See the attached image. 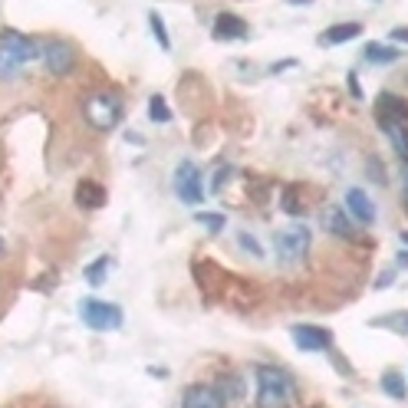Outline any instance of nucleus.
<instances>
[{"label":"nucleus","instance_id":"nucleus-1","mask_svg":"<svg viewBox=\"0 0 408 408\" xmlns=\"http://www.w3.org/2000/svg\"><path fill=\"white\" fill-rule=\"evenodd\" d=\"M257 376V408H290L293 405V378L280 366L260 362L254 366Z\"/></svg>","mask_w":408,"mask_h":408},{"label":"nucleus","instance_id":"nucleus-2","mask_svg":"<svg viewBox=\"0 0 408 408\" xmlns=\"http://www.w3.org/2000/svg\"><path fill=\"white\" fill-rule=\"evenodd\" d=\"M40 56V43L27 33H0V79H13L17 72Z\"/></svg>","mask_w":408,"mask_h":408},{"label":"nucleus","instance_id":"nucleus-3","mask_svg":"<svg viewBox=\"0 0 408 408\" xmlns=\"http://www.w3.org/2000/svg\"><path fill=\"white\" fill-rule=\"evenodd\" d=\"M82 115L96 132H109L122 122V99L115 92H92L82 102Z\"/></svg>","mask_w":408,"mask_h":408},{"label":"nucleus","instance_id":"nucleus-4","mask_svg":"<svg viewBox=\"0 0 408 408\" xmlns=\"http://www.w3.org/2000/svg\"><path fill=\"white\" fill-rule=\"evenodd\" d=\"M79 319L92 329V333H115V329H122V323H125L122 306L109 303V300H99V296L79 300Z\"/></svg>","mask_w":408,"mask_h":408},{"label":"nucleus","instance_id":"nucleus-5","mask_svg":"<svg viewBox=\"0 0 408 408\" xmlns=\"http://www.w3.org/2000/svg\"><path fill=\"white\" fill-rule=\"evenodd\" d=\"M310 244H313V237H310V227L303 224H290L283 231H274V250L283 267L300 264L310 254Z\"/></svg>","mask_w":408,"mask_h":408},{"label":"nucleus","instance_id":"nucleus-6","mask_svg":"<svg viewBox=\"0 0 408 408\" xmlns=\"http://www.w3.org/2000/svg\"><path fill=\"white\" fill-rule=\"evenodd\" d=\"M174 194H178L184 204H191V208L204 201V178L191 158H184V162L174 168Z\"/></svg>","mask_w":408,"mask_h":408},{"label":"nucleus","instance_id":"nucleus-7","mask_svg":"<svg viewBox=\"0 0 408 408\" xmlns=\"http://www.w3.org/2000/svg\"><path fill=\"white\" fill-rule=\"evenodd\" d=\"M40 56L46 63V70L53 76H70L72 66H76V53H72V43L66 40H46L40 43Z\"/></svg>","mask_w":408,"mask_h":408},{"label":"nucleus","instance_id":"nucleus-8","mask_svg":"<svg viewBox=\"0 0 408 408\" xmlns=\"http://www.w3.org/2000/svg\"><path fill=\"white\" fill-rule=\"evenodd\" d=\"M293 336V346L300 352H329L333 349V333L323 326H310V323H300V326L290 329Z\"/></svg>","mask_w":408,"mask_h":408},{"label":"nucleus","instance_id":"nucleus-9","mask_svg":"<svg viewBox=\"0 0 408 408\" xmlns=\"http://www.w3.org/2000/svg\"><path fill=\"white\" fill-rule=\"evenodd\" d=\"M343 204H346V215L356 217L359 224H366V227L376 224V204H372V198H369L362 188H349Z\"/></svg>","mask_w":408,"mask_h":408},{"label":"nucleus","instance_id":"nucleus-10","mask_svg":"<svg viewBox=\"0 0 408 408\" xmlns=\"http://www.w3.org/2000/svg\"><path fill=\"white\" fill-rule=\"evenodd\" d=\"M181 408H224V398L215 385H188L181 395Z\"/></svg>","mask_w":408,"mask_h":408},{"label":"nucleus","instance_id":"nucleus-11","mask_svg":"<svg viewBox=\"0 0 408 408\" xmlns=\"http://www.w3.org/2000/svg\"><path fill=\"white\" fill-rule=\"evenodd\" d=\"M72 198H76V204H79L82 211H96V208H102V204H106V188H102L99 181H89V178H82V181L76 184Z\"/></svg>","mask_w":408,"mask_h":408},{"label":"nucleus","instance_id":"nucleus-12","mask_svg":"<svg viewBox=\"0 0 408 408\" xmlns=\"http://www.w3.org/2000/svg\"><path fill=\"white\" fill-rule=\"evenodd\" d=\"M211 37L215 40H244L247 37V23L237 17V13H221L211 27Z\"/></svg>","mask_w":408,"mask_h":408},{"label":"nucleus","instance_id":"nucleus-13","mask_svg":"<svg viewBox=\"0 0 408 408\" xmlns=\"http://www.w3.org/2000/svg\"><path fill=\"white\" fill-rule=\"evenodd\" d=\"M376 115L378 119H395V122H408V102L395 92H382L378 96V106H376Z\"/></svg>","mask_w":408,"mask_h":408},{"label":"nucleus","instance_id":"nucleus-14","mask_svg":"<svg viewBox=\"0 0 408 408\" xmlns=\"http://www.w3.org/2000/svg\"><path fill=\"white\" fill-rule=\"evenodd\" d=\"M362 37V23H333L329 30L319 33V46H339V43H349Z\"/></svg>","mask_w":408,"mask_h":408},{"label":"nucleus","instance_id":"nucleus-15","mask_svg":"<svg viewBox=\"0 0 408 408\" xmlns=\"http://www.w3.org/2000/svg\"><path fill=\"white\" fill-rule=\"evenodd\" d=\"M382 125V132L388 135V142L395 145L398 158H405L408 162V122H395V119H378Z\"/></svg>","mask_w":408,"mask_h":408},{"label":"nucleus","instance_id":"nucleus-16","mask_svg":"<svg viewBox=\"0 0 408 408\" xmlns=\"http://www.w3.org/2000/svg\"><path fill=\"white\" fill-rule=\"evenodd\" d=\"M323 227H326L329 234H336V237H352V231H349V221H346V211L343 208H326L323 211Z\"/></svg>","mask_w":408,"mask_h":408},{"label":"nucleus","instance_id":"nucleus-17","mask_svg":"<svg viewBox=\"0 0 408 408\" xmlns=\"http://www.w3.org/2000/svg\"><path fill=\"white\" fill-rule=\"evenodd\" d=\"M362 56H366L369 63H378V66H385V63L402 60V50H398V46H385V43H366Z\"/></svg>","mask_w":408,"mask_h":408},{"label":"nucleus","instance_id":"nucleus-18","mask_svg":"<svg viewBox=\"0 0 408 408\" xmlns=\"http://www.w3.org/2000/svg\"><path fill=\"white\" fill-rule=\"evenodd\" d=\"M217 392H221V398L227 402H241L244 398V382H241V376H221V382H217Z\"/></svg>","mask_w":408,"mask_h":408},{"label":"nucleus","instance_id":"nucleus-19","mask_svg":"<svg viewBox=\"0 0 408 408\" xmlns=\"http://www.w3.org/2000/svg\"><path fill=\"white\" fill-rule=\"evenodd\" d=\"M382 392H385V395H392L395 398V402H405V378L398 376L395 369H388L385 376H382Z\"/></svg>","mask_w":408,"mask_h":408},{"label":"nucleus","instance_id":"nucleus-20","mask_svg":"<svg viewBox=\"0 0 408 408\" xmlns=\"http://www.w3.org/2000/svg\"><path fill=\"white\" fill-rule=\"evenodd\" d=\"M372 326H385V329H392L395 336H408V310H398L392 317H378Z\"/></svg>","mask_w":408,"mask_h":408},{"label":"nucleus","instance_id":"nucleus-21","mask_svg":"<svg viewBox=\"0 0 408 408\" xmlns=\"http://www.w3.org/2000/svg\"><path fill=\"white\" fill-rule=\"evenodd\" d=\"M148 27H152L158 46H162V50H172V37H168V30H165V20H162V13L158 11H148Z\"/></svg>","mask_w":408,"mask_h":408},{"label":"nucleus","instance_id":"nucleus-22","mask_svg":"<svg viewBox=\"0 0 408 408\" xmlns=\"http://www.w3.org/2000/svg\"><path fill=\"white\" fill-rule=\"evenodd\" d=\"M109 264H113L109 257H99L96 264H89V267H86V283H89V286L106 283V274H109Z\"/></svg>","mask_w":408,"mask_h":408},{"label":"nucleus","instance_id":"nucleus-23","mask_svg":"<svg viewBox=\"0 0 408 408\" xmlns=\"http://www.w3.org/2000/svg\"><path fill=\"white\" fill-rule=\"evenodd\" d=\"M148 119L152 122H172V109L165 106V96H152L148 99Z\"/></svg>","mask_w":408,"mask_h":408},{"label":"nucleus","instance_id":"nucleus-24","mask_svg":"<svg viewBox=\"0 0 408 408\" xmlns=\"http://www.w3.org/2000/svg\"><path fill=\"white\" fill-rule=\"evenodd\" d=\"M194 221H198V224L201 227H208V231H211V234H221V231H224V215H211V211H198V215H194Z\"/></svg>","mask_w":408,"mask_h":408},{"label":"nucleus","instance_id":"nucleus-25","mask_svg":"<svg viewBox=\"0 0 408 408\" xmlns=\"http://www.w3.org/2000/svg\"><path fill=\"white\" fill-rule=\"evenodd\" d=\"M237 244L244 247V250H247L250 257H257V260L264 257V247H260V241H257L254 234H247V231H237Z\"/></svg>","mask_w":408,"mask_h":408},{"label":"nucleus","instance_id":"nucleus-26","mask_svg":"<svg viewBox=\"0 0 408 408\" xmlns=\"http://www.w3.org/2000/svg\"><path fill=\"white\" fill-rule=\"evenodd\" d=\"M280 208H283L286 215H300V211H303V204L296 198V188H286L283 198H280Z\"/></svg>","mask_w":408,"mask_h":408},{"label":"nucleus","instance_id":"nucleus-27","mask_svg":"<svg viewBox=\"0 0 408 408\" xmlns=\"http://www.w3.org/2000/svg\"><path fill=\"white\" fill-rule=\"evenodd\" d=\"M227 174H234V168H227V165H224V168L215 174V181H211V191H221V188H224V184H227Z\"/></svg>","mask_w":408,"mask_h":408},{"label":"nucleus","instance_id":"nucleus-28","mask_svg":"<svg viewBox=\"0 0 408 408\" xmlns=\"http://www.w3.org/2000/svg\"><path fill=\"white\" fill-rule=\"evenodd\" d=\"M349 92H352V99H362V86H359V76L356 72H349Z\"/></svg>","mask_w":408,"mask_h":408},{"label":"nucleus","instance_id":"nucleus-29","mask_svg":"<svg viewBox=\"0 0 408 408\" xmlns=\"http://www.w3.org/2000/svg\"><path fill=\"white\" fill-rule=\"evenodd\" d=\"M388 37H392L395 43H408V27H395V30L388 33Z\"/></svg>","mask_w":408,"mask_h":408},{"label":"nucleus","instance_id":"nucleus-30","mask_svg":"<svg viewBox=\"0 0 408 408\" xmlns=\"http://www.w3.org/2000/svg\"><path fill=\"white\" fill-rule=\"evenodd\" d=\"M392 276H395V274H392V270H388V274H382V276H378V290H382V286H388V283H392Z\"/></svg>","mask_w":408,"mask_h":408},{"label":"nucleus","instance_id":"nucleus-31","mask_svg":"<svg viewBox=\"0 0 408 408\" xmlns=\"http://www.w3.org/2000/svg\"><path fill=\"white\" fill-rule=\"evenodd\" d=\"M405 198H408V172H405Z\"/></svg>","mask_w":408,"mask_h":408},{"label":"nucleus","instance_id":"nucleus-32","mask_svg":"<svg viewBox=\"0 0 408 408\" xmlns=\"http://www.w3.org/2000/svg\"><path fill=\"white\" fill-rule=\"evenodd\" d=\"M290 4H310V0H290Z\"/></svg>","mask_w":408,"mask_h":408},{"label":"nucleus","instance_id":"nucleus-33","mask_svg":"<svg viewBox=\"0 0 408 408\" xmlns=\"http://www.w3.org/2000/svg\"><path fill=\"white\" fill-rule=\"evenodd\" d=\"M0 254H4V241H0Z\"/></svg>","mask_w":408,"mask_h":408}]
</instances>
